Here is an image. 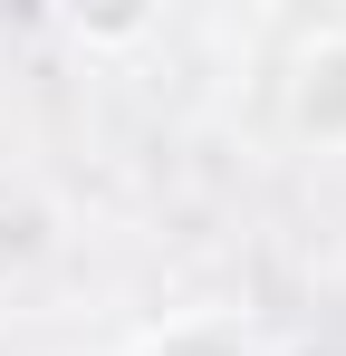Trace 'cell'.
<instances>
[{"mask_svg":"<svg viewBox=\"0 0 346 356\" xmlns=\"http://www.w3.org/2000/svg\"><path fill=\"white\" fill-rule=\"evenodd\" d=\"M288 125L318 135V145H346V29L308 39L288 58Z\"/></svg>","mask_w":346,"mask_h":356,"instance_id":"obj_1","label":"cell"},{"mask_svg":"<svg viewBox=\"0 0 346 356\" xmlns=\"http://www.w3.org/2000/svg\"><path fill=\"white\" fill-rule=\"evenodd\" d=\"M145 356H250L231 327H173V337H154Z\"/></svg>","mask_w":346,"mask_h":356,"instance_id":"obj_2","label":"cell"}]
</instances>
